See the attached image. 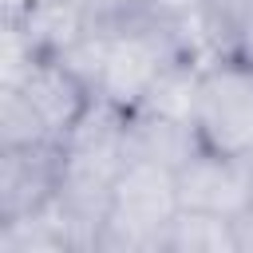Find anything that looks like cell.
<instances>
[{"label": "cell", "instance_id": "3957f363", "mask_svg": "<svg viewBox=\"0 0 253 253\" xmlns=\"http://www.w3.org/2000/svg\"><path fill=\"white\" fill-rule=\"evenodd\" d=\"M174 174H178L182 210L217 213V217H233V221H241L253 210V158L198 150Z\"/></svg>", "mask_w": 253, "mask_h": 253}, {"label": "cell", "instance_id": "277c9868", "mask_svg": "<svg viewBox=\"0 0 253 253\" xmlns=\"http://www.w3.org/2000/svg\"><path fill=\"white\" fill-rule=\"evenodd\" d=\"M59 146H0V225L47 210L59 194Z\"/></svg>", "mask_w": 253, "mask_h": 253}, {"label": "cell", "instance_id": "5b68a950", "mask_svg": "<svg viewBox=\"0 0 253 253\" xmlns=\"http://www.w3.org/2000/svg\"><path fill=\"white\" fill-rule=\"evenodd\" d=\"M162 249H186V253H217V249H241L237 221L217 217V213H198V210H178V217L166 229Z\"/></svg>", "mask_w": 253, "mask_h": 253}, {"label": "cell", "instance_id": "8992f818", "mask_svg": "<svg viewBox=\"0 0 253 253\" xmlns=\"http://www.w3.org/2000/svg\"><path fill=\"white\" fill-rule=\"evenodd\" d=\"M0 146H59L16 87L0 91Z\"/></svg>", "mask_w": 253, "mask_h": 253}, {"label": "cell", "instance_id": "6da1fadb", "mask_svg": "<svg viewBox=\"0 0 253 253\" xmlns=\"http://www.w3.org/2000/svg\"><path fill=\"white\" fill-rule=\"evenodd\" d=\"M190 123L198 130L202 150L253 158V59L237 51L202 55Z\"/></svg>", "mask_w": 253, "mask_h": 253}, {"label": "cell", "instance_id": "7a4b0ae2", "mask_svg": "<svg viewBox=\"0 0 253 253\" xmlns=\"http://www.w3.org/2000/svg\"><path fill=\"white\" fill-rule=\"evenodd\" d=\"M178 210H182L178 174L162 162L126 158V166L111 186V202L95 249H162Z\"/></svg>", "mask_w": 253, "mask_h": 253}]
</instances>
